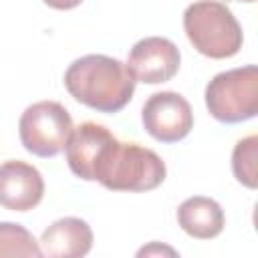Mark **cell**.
Returning <instances> with one entry per match:
<instances>
[{
  "label": "cell",
  "mask_w": 258,
  "mask_h": 258,
  "mask_svg": "<svg viewBox=\"0 0 258 258\" xmlns=\"http://www.w3.org/2000/svg\"><path fill=\"white\" fill-rule=\"evenodd\" d=\"M153 252H167V254H175L171 248H163V246L159 248L157 244H151V246H147V248H141V250L137 252V256H143V254L147 256V254H153Z\"/></svg>",
  "instance_id": "cell-15"
},
{
  "label": "cell",
  "mask_w": 258,
  "mask_h": 258,
  "mask_svg": "<svg viewBox=\"0 0 258 258\" xmlns=\"http://www.w3.org/2000/svg\"><path fill=\"white\" fill-rule=\"evenodd\" d=\"M135 83L127 64L107 54H85L64 71L69 95L99 113H119L133 99Z\"/></svg>",
  "instance_id": "cell-1"
},
{
  "label": "cell",
  "mask_w": 258,
  "mask_h": 258,
  "mask_svg": "<svg viewBox=\"0 0 258 258\" xmlns=\"http://www.w3.org/2000/svg\"><path fill=\"white\" fill-rule=\"evenodd\" d=\"M73 117L58 101H38L24 109L18 121V135L24 149L36 157H54L73 133Z\"/></svg>",
  "instance_id": "cell-5"
},
{
  "label": "cell",
  "mask_w": 258,
  "mask_h": 258,
  "mask_svg": "<svg viewBox=\"0 0 258 258\" xmlns=\"http://www.w3.org/2000/svg\"><path fill=\"white\" fill-rule=\"evenodd\" d=\"M238 2H256V0H238Z\"/></svg>",
  "instance_id": "cell-16"
},
{
  "label": "cell",
  "mask_w": 258,
  "mask_h": 258,
  "mask_svg": "<svg viewBox=\"0 0 258 258\" xmlns=\"http://www.w3.org/2000/svg\"><path fill=\"white\" fill-rule=\"evenodd\" d=\"M113 137L115 135L105 125H99L93 121H85L79 127H75L64 147L67 163L71 171L85 181H93L97 159Z\"/></svg>",
  "instance_id": "cell-10"
},
{
  "label": "cell",
  "mask_w": 258,
  "mask_h": 258,
  "mask_svg": "<svg viewBox=\"0 0 258 258\" xmlns=\"http://www.w3.org/2000/svg\"><path fill=\"white\" fill-rule=\"evenodd\" d=\"M179 62L181 54L175 42L165 36H145L133 44L125 64L135 81L159 85L177 75Z\"/></svg>",
  "instance_id": "cell-7"
},
{
  "label": "cell",
  "mask_w": 258,
  "mask_h": 258,
  "mask_svg": "<svg viewBox=\"0 0 258 258\" xmlns=\"http://www.w3.org/2000/svg\"><path fill=\"white\" fill-rule=\"evenodd\" d=\"M206 107L220 123H242L258 113V67L246 64L212 77L206 85Z\"/></svg>",
  "instance_id": "cell-4"
},
{
  "label": "cell",
  "mask_w": 258,
  "mask_h": 258,
  "mask_svg": "<svg viewBox=\"0 0 258 258\" xmlns=\"http://www.w3.org/2000/svg\"><path fill=\"white\" fill-rule=\"evenodd\" d=\"M4 256H42L38 240L16 222H0V258Z\"/></svg>",
  "instance_id": "cell-12"
},
{
  "label": "cell",
  "mask_w": 258,
  "mask_h": 258,
  "mask_svg": "<svg viewBox=\"0 0 258 258\" xmlns=\"http://www.w3.org/2000/svg\"><path fill=\"white\" fill-rule=\"evenodd\" d=\"M183 30L194 48L208 58H230L244 42L240 22L218 0L191 2L183 12Z\"/></svg>",
  "instance_id": "cell-3"
},
{
  "label": "cell",
  "mask_w": 258,
  "mask_h": 258,
  "mask_svg": "<svg viewBox=\"0 0 258 258\" xmlns=\"http://www.w3.org/2000/svg\"><path fill=\"white\" fill-rule=\"evenodd\" d=\"M40 252L46 258H81L93 248L91 226L75 216L52 222L38 240Z\"/></svg>",
  "instance_id": "cell-9"
},
{
  "label": "cell",
  "mask_w": 258,
  "mask_h": 258,
  "mask_svg": "<svg viewBox=\"0 0 258 258\" xmlns=\"http://www.w3.org/2000/svg\"><path fill=\"white\" fill-rule=\"evenodd\" d=\"M44 196L42 173L20 159H8L0 165V206L10 212H28Z\"/></svg>",
  "instance_id": "cell-8"
},
{
  "label": "cell",
  "mask_w": 258,
  "mask_h": 258,
  "mask_svg": "<svg viewBox=\"0 0 258 258\" xmlns=\"http://www.w3.org/2000/svg\"><path fill=\"white\" fill-rule=\"evenodd\" d=\"M46 6H50V8H54V10H73V8H77L83 0H42Z\"/></svg>",
  "instance_id": "cell-14"
},
{
  "label": "cell",
  "mask_w": 258,
  "mask_h": 258,
  "mask_svg": "<svg viewBox=\"0 0 258 258\" xmlns=\"http://www.w3.org/2000/svg\"><path fill=\"white\" fill-rule=\"evenodd\" d=\"M256 153H258V137L256 135H248V137L240 139L234 145V151H232L234 177L250 189H256V185H258Z\"/></svg>",
  "instance_id": "cell-13"
},
{
  "label": "cell",
  "mask_w": 258,
  "mask_h": 258,
  "mask_svg": "<svg viewBox=\"0 0 258 258\" xmlns=\"http://www.w3.org/2000/svg\"><path fill=\"white\" fill-rule=\"evenodd\" d=\"M143 129L161 143H177L194 129V111L187 99L175 91L153 93L141 109Z\"/></svg>",
  "instance_id": "cell-6"
},
{
  "label": "cell",
  "mask_w": 258,
  "mask_h": 258,
  "mask_svg": "<svg viewBox=\"0 0 258 258\" xmlns=\"http://www.w3.org/2000/svg\"><path fill=\"white\" fill-rule=\"evenodd\" d=\"M177 224L179 228L198 240H210L222 234L226 218L222 206L206 196H194L179 204L177 208Z\"/></svg>",
  "instance_id": "cell-11"
},
{
  "label": "cell",
  "mask_w": 258,
  "mask_h": 258,
  "mask_svg": "<svg viewBox=\"0 0 258 258\" xmlns=\"http://www.w3.org/2000/svg\"><path fill=\"white\" fill-rule=\"evenodd\" d=\"M165 161L149 147L113 137L97 159L93 181L111 191H149L163 183Z\"/></svg>",
  "instance_id": "cell-2"
}]
</instances>
